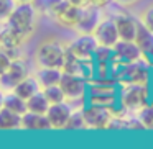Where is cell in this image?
Masks as SVG:
<instances>
[{
	"mask_svg": "<svg viewBox=\"0 0 153 149\" xmlns=\"http://www.w3.org/2000/svg\"><path fill=\"white\" fill-rule=\"evenodd\" d=\"M68 46L56 40H46L36 49V62L41 67H63Z\"/></svg>",
	"mask_w": 153,
	"mask_h": 149,
	"instance_id": "cell-1",
	"label": "cell"
},
{
	"mask_svg": "<svg viewBox=\"0 0 153 149\" xmlns=\"http://www.w3.org/2000/svg\"><path fill=\"white\" fill-rule=\"evenodd\" d=\"M40 12L35 8V5L31 2H27V4H17L13 13L8 17V23L13 25L20 33H23L27 38L31 36V33L35 31V26H36V18Z\"/></svg>",
	"mask_w": 153,
	"mask_h": 149,
	"instance_id": "cell-2",
	"label": "cell"
},
{
	"mask_svg": "<svg viewBox=\"0 0 153 149\" xmlns=\"http://www.w3.org/2000/svg\"><path fill=\"white\" fill-rule=\"evenodd\" d=\"M150 100V90L145 84H125L120 93V105L128 112H138Z\"/></svg>",
	"mask_w": 153,
	"mask_h": 149,
	"instance_id": "cell-3",
	"label": "cell"
},
{
	"mask_svg": "<svg viewBox=\"0 0 153 149\" xmlns=\"http://www.w3.org/2000/svg\"><path fill=\"white\" fill-rule=\"evenodd\" d=\"M97 46H99V43L94 34L79 33V36L74 38L68 44V49L81 61H94V53H96Z\"/></svg>",
	"mask_w": 153,
	"mask_h": 149,
	"instance_id": "cell-4",
	"label": "cell"
},
{
	"mask_svg": "<svg viewBox=\"0 0 153 149\" xmlns=\"http://www.w3.org/2000/svg\"><path fill=\"white\" fill-rule=\"evenodd\" d=\"M84 116H86L87 128L107 129V126H109L114 113L110 112V106L89 103L87 106H84Z\"/></svg>",
	"mask_w": 153,
	"mask_h": 149,
	"instance_id": "cell-5",
	"label": "cell"
},
{
	"mask_svg": "<svg viewBox=\"0 0 153 149\" xmlns=\"http://www.w3.org/2000/svg\"><path fill=\"white\" fill-rule=\"evenodd\" d=\"M59 85L63 87L68 100H79L87 92V80L84 76H79V74L63 72Z\"/></svg>",
	"mask_w": 153,
	"mask_h": 149,
	"instance_id": "cell-6",
	"label": "cell"
},
{
	"mask_svg": "<svg viewBox=\"0 0 153 149\" xmlns=\"http://www.w3.org/2000/svg\"><path fill=\"white\" fill-rule=\"evenodd\" d=\"M92 34L96 36L97 43H99L100 46L114 48L117 44V41L120 40L119 30H117V23H115L114 18H102Z\"/></svg>",
	"mask_w": 153,
	"mask_h": 149,
	"instance_id": "cell-7",
	"label": "cell"
},
{
	"mask_svg": "<svg viewBox=\"0 0 153 149\" xmlns=\"http://www.w3.org/2000/svg\"><path fill=\"white\" fill-rule=\"evenodd\" d=\"M114 49V61H119V64H130L140 61L143 57L138 44L135 41L128 40H119L117 44L112 48Z\"/></svg>",
	"mask_w": 153,
	"mask_h": 149,
	"instance_id": "cell-8",
	"label": "cell"
},
{
	"mask_svg": "<svg viewBox=\"0 0 153 149\" xmlns=\"http://www.w3.org/2000/svg\"><path fill=\"white\" fill-rule=\"evenodd\" d=\"M71 113H73V108H71V105L68 102L51 103L46 112L51 129H66L68 121L71 118Z\"/></svg>",
	"mask_w": 153,
	"mask_h": 149,
	"instance_id": "cell-9",
	"label": "cell"
},
{
	"mask_svg": "<svg viewBox=\"0 0 153 149\" xmlns=\"http://www.w3.org/2000/svg\"><path fill=\"white\" fill-rule=\"evenodd\" d=\"M81 12H82V7H77V5L71 4L69 0H66V4L54 13L53 18L59 26L74 28L76 30L77 23H79V18H81Z\"/></svg>",
	"mask_w": 153,
	"mask_h": 149,
	"instance_id": "cell-10",
	"label": "cell"
},
{
	"mask_svg": "<svg viewBox=\"0 0 153 149\" xmlns=\"http://www.w3.org/2000/svg\"><path fill=\"white\" fill-rule=\"evenodd\" d=\"M27 40L28 38L23 33H20L13 25H10L7 20L2 21V28H0V48H4V49H17Z\"/></svg>",
	"mask_w": 153,
	"mask_h": 149,
	"instance_id": "cell-11",
	"label": "cell"
},
{
	"mask_svg": "<svg viewBox=\"0 0 153 149\" xmlns=\"http://www.w3.org/2000/svg\"><path fill=\"white\" fill-rule=\"evenodd\" d=\"M100 20H102V18H100V7H96V5L89 4V5H86V7H82L81 18H79V23H77L76 30L79 31V33L92 34Z\"/></svg>",
	"mask_w": 153,
	"mask_h": 149,
	"instance_id": "cell-12",
	"label": "cell"
},
{
	"mask_svg": "<svg viewBox=\"0 0 153 149\" xmlns=\"http://www.w3.org/2000/svg\"><path fill=\"white\" fill-rule=\"evenodd\" d=\"M146 64H150L146 61L145 64L142 61H135V62L130 64H123L122 70H120V76L125 84H145L146 79H148V69H146Z\"/></svg>",
	"mask_w": 153,
	"mask_h": 149,
	"instance_id": "cell-13",
	"label": "cell"
},
{
	"mask_svg": "<svg viewBox=\"0 0 153 149\" xmlns=\"http://www.w3.org/2000/svg\"><path fill=\"white\" fill-rule=\"evenodd\" d=\"M117 23V30H119L120 40H128V41H135L137 33H138L140 23L135 17H132L130 13H119L114 17Z\"/></svg>",
	"mask_w": 153,
	"mask_h": 149,
	"instance_id": "cell-14",
	"label": "cell"
},
{
	"mask_svg": "<svg viewBox=\"0 0 153 149\" xmlns=\"http://www.w3.org/2000/svg\"><path fill=\"white\" fill-rule=\"evenodd\" d=\"M28 76L27 64L22 59H15L13 62L8 66V69L2 70V85L13 89L20 80H23Z\"/></svg>",
	"mask_w": 153,
	"mask_h": 149,
	"instance_id": "cell-15",
	"label": "cell"
},
{
	"mask_svg": "<svg viewBox=\"0 0 153 149\" xmlns=\"http://www.w3.org/2000/svg\"><path fill=\"white\" fill-rule=\"evenodd\" d=\"M22 129L27 131H46L51 129L50 120L43 113H35V112H27L22 118Z\"/></svg>",
	"mask_w": 153,
	"mask_h": 149,
	"instance_id": "cell-16",
	"label": "cell"
},
{
	"mask_svg": "<svg viewBox=\"0 0 153 149\" xmlns=\"http://www.w3.org/2000/svg\"><path fill=\"white\" fill-rule=\"evenodd\" d=\"M135 43L138 44L140 51L143 54V59H146L150 64L153 62V31L148 30L143 23H140L138 33H137Z\"/></svg>",
	"mask_w": 153,
	"mask_h": 149,
	"instance_id": "cell-17",
	"label": "cell"
},
{
	"mask_svg": "<svg viewBox=\"0 0 153 149\" xmlns=\"http://www.w3.org/2000/svg\"><path fill=\"white\" fill-rule=\"evenodd\" d=\"M41 89H43V87H41L40 80L36 79V76L33 77V76H30V74L13 87L15 92H17L22 98H25V100H28L30 97H33L35 93H38Z\"/></svg>",
	"mask_w": 153,
	"mask_h": 149,
	"instance_id": "cell-18",
	"label": "cell"
},
{
	"mask_svg": "<svg viewBox=\"0 0 153 149\" xmlns=\"http://www.w3.org/2000/svg\"><path fill=\"white\" fill-rule=\"evenodd\" d=\"M22 118H23V115H20V113H15L5 106L0 108V128L4 131L22 129Z\"/></svg>",
	"mask_w": 153,
	"mask_h": 149,
	"instance_id": "cell-19",
	"label": "cell"
},
{
	"mask_svg": "<svg viewBox=\"0 0 153 149\" xmlns=\"http://www.w3.org/2000/svg\"><path fill=\"white\" fill-rule=\"evenodd\" d=\"M63 77V69L59 67H41L36 70V79L40 80L41 87H50V85H56L61 82Z\"/></svg>",
	"mask_w": 153,
	"mask_h": 149,
	"instance_id": "cell-20",
	"label": "cell"
},
{
	"mask_svg": "<svg viewBox=\"0 0 153 149\" xmlns=\"http://www.w3.org/2000/svg\"><path fill=\"white\" fill-rule=\"evenodd\" d=\"M2 106L12 110V112H15V113H20V115H25V113L28 112L27 100L22 98L15 90L13 92L4 93V97H2Z\"/></svg>",
	"mask_w": 153,
	"mask_h": 149,
	"instance_id": "cell-21",
	"label": "cell"
},
{
	"mask_svg": "<svg viewBox=\"0 0 153 149\" xmlns=\"http://www.w3.org/2000/svg\"><path fill=\"white\" fill-rule=\"evenodd\" d=\"M27 105H28V112L43 113V115H46V112H48V108H50L51 103H50V100L46 98L43 89H41L38 93H35L33 97H30V98L27 100Z\"/></svg>",
	"mask_w": 153,
	"mask_h": 149,
	"instance_id": "cell-22",
	"label": "cell"
},
{
	"mask_svg": "<svg viewBox=\"0 0 153 149\" xmlns=\"http://www.w3.org/2000/svg\"><path fill=\"white\" fill-rule=\"evenodd\" d=\"M66 129H71V131H79V129H87L86 116H84V108L73 110V113H71V118H69V121H68Z\"/></svg>",
	"mask_w": 153,
	"mask_h": 149,
	"instance_id": "cell-23",
	"label": "cell"
},
{
	"mask_svg": "<svg viewBox=\"0 0 153 149\" xmlns=\"http://www.w3.org/2000/svg\"><path fill=\"white\" fill-rule=\"evenodd\" d=\"M45 95H46V98L50 100V103H61V102H66V93H64L63 87L59 85V84H56V85H50V87H45L43 89Z\"/></svg>",
	"mask_w": 153,
	"mask_h": 149,
	"instance_id": "cell-24",
	"label": "cell"
},
{
	"mask_svg": "<svg viewBox=\"0 0 153 149\" xmlns=\"http://www.w3.org/2000/svg\"><path fill=\"white\" fill-rule=\"evenodd\" d=\"M114 61V49L109 46H97L94 53V62L96 64H110Z\"/></svg>",
	"mask_w": 153,
	"mask_h": 149,
	"instance_id": "cell-25",
	"label": "cell"
},
{
	"mask_svg": "<svg viewBox=\"0 0 153 149\" xmlns=\"http://www.w3.org/2000/svg\"><path fill=\"white\" fill-rule=\"evenodd\" d=\"M138 118L143 123L145 129L153 131V103H146L142 110H138Z\"/></svg>",
	"mask_w": 153,
	"mask_h": 149,
	"instance_id": "cell-26",
	"label": "cell"
},
{
	"mask_svg": "<svg viewBox=\"0 0 153 149\" xmlns=\"http://www.w3.org/2000/svg\"><path fill=\"white\" fill-rule=\"evenodd\" d=\"M17 4H18L17 0H2V8H0V17H2V21L8 20V17L13 13Z\"/></svg>",
	"mask_w": 153,
	"mask_h": 149,
	"instance_id": "cell-27",
	"label": "cell"
},
{
	"mask_svg": "<svg viewBox=\"0 0 153 149\" xmlns=\"http://www.w3.org/2000/svg\"><path fill=\"white\" fill-rule=\"evenodd\" d=\"M142 23L145 25L148 30L153 31V5H152V7H148L142 13Z\"/></svg>",
	"mask_w": 153,
	"mask_h": 149,
	"instance_id": "cell-28",
	"label": "cell"
},
{
	"mask_svg": "<svg viewBox=\"0 0 153 149\" xmlns=\"http://www.w3.org/2000/svg\"><path fill=\"white\" fill-rule=\"evenodd\" d=\"M89 2H91L92 5H96V7H100V8H102V7H105V5H109L112 0H89Z\"/></svg>",
	"mask_w": 153,
	"mask_h": 149,
	"instance_id": "cell-29",
	"label": "cell"
},
{
	"mask_svg": "<svg viewBox=\"0 0 153 149\" xmlns=\"http://www.w3.org/2000/svg\"><path fill=\"white\" fill-rule=\"evenodd\" d=\"M71 4H74V5H77V7H86V5H89L91 2L89 0H69Z\"/></svg>",
	"mask_w": 153,
	"mask_h": 149,
	"instance_id": "cell-30",
	"label": "cell"
},
{
	"mask_svg": "<svg viewBox=\"0 0 153 149\" xmlns=\"http://www.w3.org/2000/svg\"><path fill=\"white\" fill-rule=\"evenodd\" d=\"M114 2H117L119 5H132V4H135L137 0H114Z\"/></svg>",
	"mask_w": 153,
	"mask_h": 149,
	"instance_id": "cell-31",
	"label": "cell"
},
{
	"mask_svg": "<svg viewBox=\"0 0 153 149\" xmlns=\"http://www.w3.org/2000/svg\"><path fill=\"white\" fill-rule=\"evenodd\" d=\"M18 4H27V2H31V0H17Z\"/></svg>",
	"mask_w": 153,
	"mask_h": 149,
	"instance_id": "cell-32",
	"label": "cell"
}]
</instances>
